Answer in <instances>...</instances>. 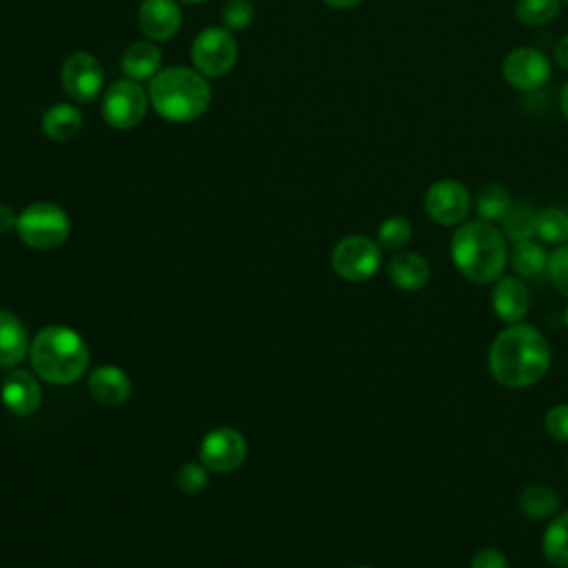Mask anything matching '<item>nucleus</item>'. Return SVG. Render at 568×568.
<instances>
[{
  "instance_id": "4468645a",
  "label": "nucleus",
  "mask_w": 568,
  "mask_h": 568,
  "mask_svg": "<svg viewBox=\"0 0 568 568\" xmlns=\"http://www.w3.org/2000/svg\"><path fill=\"white\" fill-rule=\"evenodd\" d=\"M490 306L501 322L506 324L521 322L530 311L528 286L519 275H501L499 280L493 282Z\"/></svg>"
},
{
  "instance_id": "a19ab883",
  "label": "nucleus",
  "mask_w": 568,
  "mask_h": 568,
  "mask_svg": "<svg viewBox=\"0 0 568 568\" xmlns=\"http://www.w3.org/2000/svg\"><path fill=\"white\" fill-rule=\"evenodd\" d=\"M561 2H568V0H561Z\"/></svg>"
},
{
  "instance_id": "5701e85b",
  "label": "nucleus",
  "mask_w": 568,
  "mask_h": 568,
  "mask_svg": "<svg viewBox=\"0 0 568 568\" xmlns=\"http://www.w3.org/2000/svg\"><path fill=\"white\" fill-rule=\"evenodd\" d=\"M473 206H475V213L479 215V220L493 224V222H501V217L513 206V197L506 186H501L497 182H488L477 191Z\"/></svg>"
},
{
  "instance_id": "6e6552de",
  "label": "nucleus",
  "mask_w": 568,
  "mask_h": 568,
  "mask_svg": "<svg viewBox=\"0 0 568 568\" xmlns=\"http://www.w3.org/2000/svg\"><path fill=\"white\" fill-rule=\"evenodd\" d=\"M379 264L382 246L366 235H346L331 251V266L346 282L371 280Z\"/></svg>"
},
{
  "instance_id": "1a4fd4ad",
  "label": "nucleus",
  "mask_w": 568,
  "mask_h": 568,
  "mask_svg": "<svg viewBox=\"0 0 568 568\" xmlns=\"http://www.w3.org/2000/svg\"><path fill=\"white\" fill-rule=\"evenodd\" d=\"M473 206L468 189L457 180H437L426 189L424 209L439 226H459Z\"/></svg>"
},
{
  "instance_id": "f03ea898",
  "label": "nucleus",
  "mask_w": 568,
  "mask_h": 568,
  "mask_svg": "<svg viewBox=\"0 0 568 568\" xmlns=\"http://www.w3.org/2000/svg\"><path fill=\"white\" fill-rule=\"evenodd\" d=\"M450 257L466 280L493 284L504 275L508 264L506 237L490 222H464L450 237Z\"/></svg>"
},
{
  "instance_id": "7ed1b4c3",
  "label": "nucleus",
  "mask_w": 568,
  "mask_h": 568,
  "mask_svg": "<svg viewBox=\"0 0 568 568\" xmlns=\"http://www.w3.org/2000/svg\"><path fill=\"white\" fill-rule=\"evenodd\" d=\"M146 91L153 111L169 122L197 120L211 104V87L206 78L186 67L160 69L151 78Z\"/></svg>"
},
{
  "instance_id": "393cba45",
  "label": "nucleus",
  "mask_w": 568,
  "mask_h": 568,
  "mask_svg": "<svg viewBox=\"0 0 568 568\" xmlns=\"http://www.w3.org/2000/svg\"><path fill=\"white\" fill-rule=\"evenodd\" d=\"M535 235L548 244L568 242V213L557 206H546L535 213Z\"/></svg>"
},
{
  "instance_id": "412c9836",
  "label": "nucleus",
  "mask_w": 568,
  "mask_h": 568,
  "mask_svg": "<svg viewBox=\"0 0 568 568\" xmlns=\"http://www.w3.org/2000/svg\"><path fill=\"white\" fill-rule=\"evenodd\" d=\"M559 506H561L559 493L544 484H530L521 488L517 497V508L528 519H548L557 515Z\"/></svg>"
},
{
  "instance_id": "a878e982",
  "label": "nucleus",
  "mask_w": 568,
  "mask_h": 568,
  "mask_svg": "<svg viewBox=\"0 0 568 568\" xmlns=\"http://www.w3.org/2000/svg\"><path fill=\"white\" fill-rule=\"evenodd\" d=\"M501 233L513 244L530 240L535 235V211L528 204L513 202L508 213L501 217Z\"/></svg>"
},
{
  "instance_id": "473e14b6",
  "label": "nucleus",
  "mask_w": 568,
  "mask_h": 568,
  "mask_svg": "<svg viewBox=\"0 0 568 568\" xmlns=\"http://www.w3.org/2000/svg\"><path fill=\"white\" fill-rule=\"evenodd\" d=\"M470 568H508V559L499 548L486 546L473 555Z\"/></svg>"
},
{
  "instance_id": "4c0bfd02",
  "label": "nucleus",
  "mask_w": 568,
  "mask_h": 568,
  "mask_svg": "<svg viewBox=\"0 0 568 568\" xmlns=\"http://www.w3.org/2000/svg\"><path fill=\"white\" fill-rule=\"evenodd\" d=\"M182 2H186V4H200V2H206V0H182Z\"/></svg>"
},
{
  "instance_id": "bb28decb",
  "label": "nucleus",
  "mask_w": 568,
  "mask_h": 568,
  "mask_svg": "<svg viewBox=\"0 0 568 568\" xmlns=\"http://www.w3.org/2000/svg\"><path fill=\"white\" fill-rule=\"evenodd\" d=\"M561 11V0H517L515 18L526 27H544Z\"/></svg>"
},
{
  "instance_id": "2eb2a0df",
  "label": "nucleus",
  "mask_w": 568,
  "mask_h": 568,
  "mask_svg": "<svg viewBox=\"0 0 568 568\" xmlns=\"http://www.w3.org/2000/svg\"><path fill=\"white\" fill-rule=\"evenodd\" d=\"M2 404L18 417L33 415L42 404L38 379L27 371H11L2 382Z\"/></svg>"
},
{
  "instance_id": "e433bc0d",
  "label": "nucleus",
  "mask_w": 568,
  "mask_h": 568,
  "mask_svg": "<svg viewBox=\"0 0 568 568\" xmlns=\"http://www.w3.org/2000/svg\"><path fill=\"white\" fill-rule=\"evenodd\" d=\"M559 106H561V115H564V120L568 122V82H566V84H564V89H561Z\"/></svg>"
},
{
  "instance_id": "0eeeda50",
  "label": "nucleus",
  "mask_w": 568,
  "mask_h": 568,
  "mask_svg": "<svg viewBox=\"0 0 568 568\" xmlns=\"http://www.w3.org/2000/svg\"><path fill=\"white\" fill-rule=\"evenodd\" d=\"M191 60L204 78L226 75L237 62V42L226 27H206L191 44Z\"/></svg>"
},
{
  "instance_id": "cd10ccee",
  "label": "nucleus",
  "mask_w": 568,
  "mask_h": 568,
  "mask_svg": "<svg viewBox=\"0 0 568 568\" xmlns=\"http://www.w3.org/2000/svg\"><path fill=\"white\" fill-rule=\"evenodd\" d=\"M413 237V224L402 215L386 217L377 229V244L386 251H402Z\"/></svg>"
},
{
  "instance_id": "c756f323",
  "label": "nucleus",
  "mask_w": 568,
  "mask_h": 568,
  "mask_svg": "<svg viewBox=\"0 0 568 568\" xmlns=\"http://www.w3.org/2000/svg\"><path fill=\"white\" fill-rule=\"evenodd\" d=\"M255 18V7L251 0H229L222 7V22L229 31L246 29Z\"/></svg>"
},
{
  "instance_id": "f704fd0d",
  "label": "nucleus",
  "mask_w": 568,
  "mask_h": 568,
  "mask_svg": "<svg viewBox=\"0 0 568 568\" xmlns=\"http://www.w3.org/2000/svg\"><path fill=\"white\" fill-rule=\"evenodd\" d=\"M555 62L561 69H568V33L564 38H559V42L555 44Z\"/></svg>"
},
{
  "instance_id": "a211bd4d",
  "label": "nucleus",
  "mask_w": 568,
  "mask_h": 568,
  "mask_svg": "<svg viewBox=\"0 0 568 568\" xmlns=\"http://www.w3.org/2000/svg\"><path fill=\"white\" fill-rule=\"evenodd\" d=\"M31 342L27 326L11 311L0 308V366H16L29 353Z\"/></svg>"
},
{
  "instance_id": "b1692460",
  "label": "nucleus",
  "mask_w": 568,
  "mask_h": 568,
  "mask_svg": "<svg viewBox=\"0 0 568 568\" xmlns=\"http://www.w3.org/2000/svg\"><path fill=\"white\" fill-rule=\"evenodd\" d=\"M541 552L552 566H568V513L557 515L541 535Z\"/></svg>"
},
{
  "instance_id": "c9c22d12",
  "label": "nucleus",
  "mask_w": 568,
  "mask_h": 568,
  "mask_svg": "<svg viewBox=\"0 0 568 568\" xmlns=\"http://www.w3.org/2000/svg\"><path fill=\"white\" fill-rule=\"evenodd\" d=\"M328 7H335V9H351V7H357L362 4L364 0H324Z\"/></svg>"
},
{
  "instance_id": "c85d7f7f",
  "label": "nucleus",
  "mask_w": 568,
  "mask_h": 568,
  "mask_svg": "<svg viewBox=\"0 0 568 568\" xmlns=\"http://www.w3.org/2000/svg\"><path fill=\"white\" fill-rule=\"evenodd\" d=\"M175 484L182 493L186 495H197L206 488L209 484V468L204 464H197V462H186L178 468V475H175Z\"/></svg>"
},
{
  "instance_id": "9d476101",
  "label": "nucleus",
  "mask_w": 568,
  "mask_h": 568,
  "mask_svg": "<svg viewBox=\"0 0 568 568\" xmlns=\"http://www.w3.org/2000/svg\"><path fill=\"white\" fill-rule=\"evenodd\" d=\"M60 82L64 93L75 102H91L100 95L104 71L100 60L89 51H75L67 55L60 69Z\"/></svg>"
},
{
  "instance_id": "dca6fc26",
  "label": "nucleus",
  "mask_w": 568,
  "mask_h": 568,
  "mask_svg": "<svg viewBox=\"0 0 568 568\" xmlns=\"http://www.w3.org/2000/svg\"><path fill=\"white\" fill-rule=\"evenodd\" d=\"M89 393L102 406H122L131 395L129 375L113 364H102L89 375Z\"/></svg>"
},
{
  "instance_id": "423d86ee",
  "label": "nucleus",
  "mask_w": 568,
  "mask_h": 568,
  "mask_svg": "<svg viewBox=\"0 0 568 568\" xmlns=\"http://www.w3.org/2000/svg\"><path fill=\"white\" fill-rule=\"evenodd\" d=\"M149 111V91L131 78L115 80L102 95V118L111 129H135Z\"/></svg>"
},
{
  "instance_id": "f8f14e48",
  "label": "nucleus",
  "mask_w": 568,
  "mask_h": 568,
  "mask_svg": "<svg viewBox=\"0 0 568 568\" xmlns=\"http://www.w3.org/2000/svg\"><path fill=\"white\" fill-rule=\"evenodd\" d=\"M501 73L513 89L535 91L550 80V60L535 47H517L506 53Z\"/></svg>"
},
{
  "instance_id": "7c9ffc66",
  "label": "nucleus",
  "mask_w": 568,
  "mask_h": 568,
  "mask_svg": "<svg viewBox=\"0 0 568 568\" xmlns=\"http://www.w3.org/2000/svg\"><path fill=\"white\" fill-rule=\"evenodd\" d=\"M546 273L550 284L557 288V293L568 297V244H561L548 255Z\"/></svg>"
},
{
  "instance_id": "6ab92c4d",
  "label": "nucleus",
  "mask_w": 568,
  "mask_h": 568,
  "mask_svg": "<svg viewBox=\"0 0 568 568\" xmlns=\"http://www.w3.org/2000/svg\"><path fill=\"white\" fill-rule=\"evenodd\" d=\"M120 64H122V71L126 78H131L135 82L151 80L160 71L162 53L153 40H138L126 47Z\"/></svg>"
},
{
  "instance_id": "2f4dec72",
  "label": "nucleus",
  "mask_w": 568,
  "mask_h": 568,
  "mask_svg": "<svg viewBox=\"0 0 568 568\" xmlns=\"http://www.w3.org/2000/svg\"><path fill=\"white\" fill-rule=\"evenodd\" d=\"M544 430L555 442H568V404H555L546 410Z\"/></svg>"
},
{
  "instance_id": "39448f33",
  "label": "nucleus",
  "mask_w": 568,
  "mask_h": 568,
  "mask_svg": "<svg viewBox=\"0 0 568 568\" xmlns=\"http://www.w3.org/2000/svg\"><path fill=\"white\" fill-rule=\"evenodd\" d=\"M16 231L27 246L51 251L67 242L71 233V220L67 211L53 202H33L20 211Z\"/></svg>"
},
{
  "instance_id": "72a5a7b5",
  "label": "nucleus",
  "mask_w": 568,
  "mask_h": 568,
  "mask_svg": "<svg viewBox=\"0 0 568 568\" xmlns=\"http://www.w3.org/2000/svg\"><path fill=\"white\" fill-rule=\"evenodd\" d=\"M18 226V215L13 213V209L9 204L0 202V235L13 231Z\"/></svg>"
},
{
  "instance_id": "4be33fe9",
  "label": "nucleus",
  "mask_w": 568,
  "mask_h": 568,
  "mask_svg": "<svg viewBox=\"0 0 568 568\" xmlns=\"http://www.w3.org/2000/svg\"><path fill=\"white\" fill-rule=\"evenodd\" d=\"M508 264L519 277H537L548 266V253L532 237L521 240L513 244V251L508 253Z\"/></svg>"
},
{
  "instance_id": "ddd939ff",
  "label": "nucleus",
  "mask_w": 568,
  "mask_h": 568,
  "mask_svg": "<svg viewBox=\"0 0 568 568\" xmlns=\"http://www.w3.org/2000/svg\"><path fill=\"white\" fill-rule=\"evenodd\" d=\"M182 24V11L175 0H142L138 7V27L153 40H171Z\"/></svg>"
},
{
  "instance_id": "aec40b11",
  "label": "nucleus",
  "mask_w": 568,
  "mask_h": 568,
  "mask_svg": "<svg viewBox=\"0 0 568 568\" xmlns=\"http://www.w3.org/2000/svg\"><path fill=\"white\" fill-rule=\"evenodd\" d=\"M84 115L75 104L55 102L42 115V133L53 142H67L82 129Z\"/></svg>"
},
{
  "instance_id": "58836bf2",
  "label": "nucleus",
  "mask_w": 568,
  "mask_h": 568,
  "mask_svg": "<svg viewBox=\"0 0 568 568\" xmlns=\"http://www.w3.org/2000/svg\"><path fill=\"white\" fill-rule=\"evenodd\" d=\"M564 320H566V326H568V308H566V315H564Z\"/></svg>"
},
{
  "instance_id": "9b49d317",
  "label": "nucleus",
  "mask_w": 568,
  "mask_h": 568,
  "mask_svg": "<svg viewBox=\"0 0 568 568\" xmlns=\"http://www.w3.org/2000/svg\"><path fill=\"white\" fill-rule=\"evenodd\" d=\"M248 446L240 430L222 426L204 435L200 444V459L213 473H231L246 459Z\"/></svg>"
},
{
  "instance_id": "ea45409f",
  "label": "nucleus",
  "mask_w": 568,
  "mask_h": 568,
  "mask_svg": "<svg viewBox=\"0 0 568 568\" xmlns=\"http://www.w3.org/2000/svg\"><path fill=\"white\" fill-rule=\"evenodd\" d=\"M355 568H373V566H355Z\"/></svg>"
},
{
  "instance_id": "79ce46f5",
  "label": "nucleus",
  "mask_w": 568,
  "mask_h": 568,
  "mask_svg": "<svg viewBox=\"0 0 568 568\" xmlns=\"http://www.w3.org/2000/svg\"><path fill=\"white\" fill-rule=\"evenodd\" d=\"M566 568H568V566H566Z\"/></svg>"
},
{
  "instance_id": "f257e3e1",
  "label": "nucleus",
  "mask_w": 568,
  "mask_h": 568,
  "mask_svg": "<svg viewBox=\"0 0 568 568\" xmlns=\"http://www.w3.org/2000/svg\"><path fill=\"white\" fill-rule=\"evenodd\" d=\"M550 368L546 335L526 322L501 328L488 348V371L506 388H528L544 379Z\"/></svg>"
},
{
  "instance_id": "f3484780",
  "label": "nucleus",
  "mask_w": 568,
  "mask_h": 568,
  "mask_svg": "<svg viewBox=\"0 0 568 568\" xmlns=\"http://www.w3.org/2000/svg\"><path fill=\"white\" fill-rule=\"evenodd\" d=\"M388 280L402 291H419L430 280V264L422 253L399 251L388 262Z\"/></svg>"
},
{
  "instance_id": "20e7f679",
  "label": "nucleus",
  "mask_w": 568,
  "mask_h": 568,
  "mask_svg": "<svg viewBox=\"0 0 568 568\" xmlns=\"http://www.w3.org/2000/svg\"><path fill=\"white\" fill-rule=\"evenodd\" d=\"M31 366L49 384H73L87 371L89 348L71 326H44L29 348Z\"/></svg>"
}]
</instances>
